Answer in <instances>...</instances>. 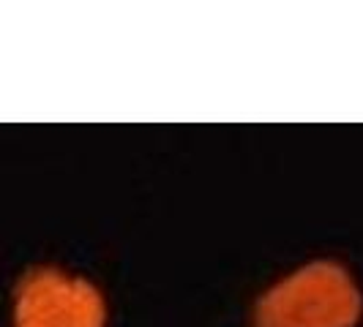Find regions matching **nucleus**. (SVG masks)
<instances>
[{
	"label": "nucleus",
	"instance_id": "nucleus-2",
	"mask_svg": "<svg viewBox=\"0 0 363 327\" xmlns=\"http://www.w3.org/2000/svg\"><path fill=\"white\" fill-rule=\"evenodd\" d=\"M14 327H104V297L85 278L41 268L19 284Z\"/></svg>",
	"mask_w": 363,
	"mask_h": 327
},
{
	"label": "nucleus",
	"instance_id": "nucleus-1",
	"mask_svg": "<svg viewBox=\"0 0 363 327\" xmlns=\"http://www.w3.org/2000/svg\"><path fill=\"white\" fill-rule=\"evenodd\" d=\"M361 316V292L333 262L295 270L257 303L259 327H352Z\"/></svg>",
	"mask_w": 363,
	"mask_h": 327
}]
</instances>
